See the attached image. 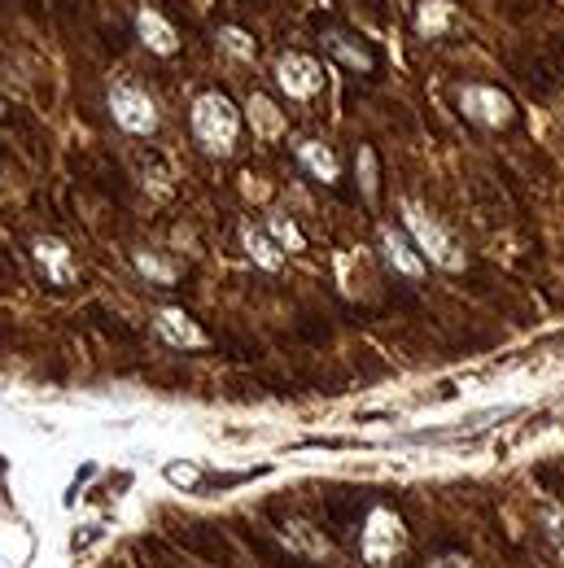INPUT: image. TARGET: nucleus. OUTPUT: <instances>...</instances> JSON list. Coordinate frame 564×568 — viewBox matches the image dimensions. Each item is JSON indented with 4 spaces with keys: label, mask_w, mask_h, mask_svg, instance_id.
<instances>
[{
    "label": "nucleus",
    "mask_w": 564,
    "mask_h": 568,
    "mask_svg": "<svg viewBox=\"0 0 564 568\" xmlns=\"http://www.w3.org/2000/svg\"><path fill=\"white\" fill-rule=\"evenodd\" d=\"M236 132H241V114L232 110V101L223 92L198 97V105H193V136L207 144L211 153H232Z\"/></svg>",
    "instance_id": "obj_1"
},
{
    "label": "nucleus",
    "mask_w": 564,
    "mask_h": 568,
    "mask_svg": "<svg viewBox=\"0 0 564 568\" xmlns=\"http://www.w3.org/2000/svg\"><path fill=\"white\" fill-rule=\"evenodd\" d=\"M403 547H407V534H403V520L394 516V511H385V507H376L372 516H367V529H363V538H359V551H363V560L372 568H385L394 556H403Z\"/></svg>",
    "instance_id": "obj_2"
},
{
    "label": "nucleus",
    "mask_w": 564,
    "mask_h": 568,
    "mask_svg": "<svg viewBox=\"0 0 564 568\" xmlns=\"http://www.w3.org/2000/svg\"><path fill=\"white\" fill-rule=\"evenodd\" d=\"M407 227H412V236H416V245H421L424 254L437 263V267H460L464 263V254L455 250V241L446 236V227L437 223V219H429L421 206H407Z\"/></svg>",
    "instance_id": "obj_3"
},
{
    "label": "nucleus",
    "mask_w": 564,
    "mask_h": 568,
    "mask_svg": "<svg viewBox=\"0 0 564 568\" xmlns=\"http://www.w3.org/2000/svg\"><path fill=\"white\" fill-rule=\"evenodd\" d=\"M460 105H464L469 119H477V123H486V128H507V123H512V97L491 88V83H469V88H460Z\"/></svg>",
    "instance_id": "obj_4"
},
{
    "label": "nucleus",
    "mask_w": 564,
    "mask_h": 568,
    "mask_svg": "<svg viewBox=\"0 0 564 568\" xmlns=\"http://www.w3.org/2000/svg\"><path fill=\"white\" fill-rule=\"evenodd\" d=\"M110 110H114V123H119L123 132H137V136L153 132V123H158L149 92H141L137 83H119V88L110 92Z\"/></svg>",
    "instance_id": "obj_5"
},
{
    "label": "nucleus",
    "mask_w": 564,
    "mask_h": 568,
    "mask_svg": "<svg viewBox=\"0 0 564 568\" xmlns=\"http://www.w3.org/2000/svg\"><path fill=\"white\" fill-rule=\"evenodd\" d=\"M276 79H281V88L293 97V101H306V97H315V92L324 88L320 62L306 58V53H284L281 67H276Z\"/></svg>",
    "instance_id": "obj_6"
},
{
    "label": "nucleus",
    "mask_w": 564,
    "mask_h": 568,
    "mask_svg": "<svg viewBox=\"0 0 564 568\" xmlns=\"http://www.w3.org/2000/svg\"><path fill=\"white\" fill-rule=\"evenodd\" d=\"M381 250H385V258H390V267H394L399 276H407V281H421L424 276V258L407 245V236L381 232Z\"/></svg>",
    "instance_id": "obj_7"
},
{
    "label": "nucleus",
    "mask_w": 564,
    "mask_h": 568,
    "mask_svg": "<svg viewBox=\"0 0 564 568\" xmlns=\"http://www.w3.org/2000/svg\"><path fill=\"white\" fill-rule=\"evenodd\" d=\"M137 27H141L144 44H149L153 53H175V27H171L158 9H149V4H144L141 13H137Z\"/></svg>",
    "instance_id": "obj_8"
},
{
    "label": "nucleus",
    "mask_w": 564,
    "mask_h": 568,
    "mask_svg": "<svg viewBox=\"0 0 564 568\" xmlns=\"http://www.w3.org/2000/svg\"><path fill=\"white\" fill-rule=\"evenodd\" d=\"M158 333H162L171 346H202V342H207L202 328H198L184 311H162V315H158Z\"/></svg>",
    "instance_id": "obj_9"
},
{
    "label": "nucleus",
    "mask_w": 564,
    "mask_h": 568,
    "mask_svg": "<svg viewBox=\"0 0 564 568\" xmlns=\"http://www.w3.org/2000/svg\"><path fill=\"white\" fill-rule=\"evenodd\" d=\"M36 258H40V267H49V276L58 284L71 281V250L62 241H40L36 245Z\"/></svg>",
    "instance_id": "obj_10"
},
{
    "label": "nucleus",
    "mask_w": 564,
    "mask_h": 568,
    "mask_svg": "<svg viewBox=\"0 0 564 568\" xmlns=\"http://www.w3.org/2000/svg\"><path fill=\"white\" fill-rule=\"evenodd\" d=\"M451 13H455V4H451V0H421L416 27H421L424 36H442V31L451 27Z\"/></svg>",
    "instance_id": "obj_11"
},
{
    "label": "nucleus",
    "mask_w": 564,
    "mask_h": 568,
    "mask_svg": "<svg viewBox=\"0 0 564 568\" xmlns=\"http://www.w3.org/2000/svg\"><path fill=\"white\" fill-rule=\"evenodd\" d=\"M351 40L354 36H342V31H338V36H329V49H333L346 67H354V71H372V67H376V58H372L363 44H351Z\"/></svg>",
    "instance_id": "obj_12"
},
{
    "label": "nucleus",
    "mask_w": 564,
    "mask_h": 568,
    "mask_svg": "<svg viewBox=\"0 0 564 568\" xmlns=\"http://www.w3.org/2000/svg\"><path fill=\"white\" fill-rule=\"evenodd\" d=\"M298 158H302L320 180H338V158H333L324 144H315V141L298 144Z\"/></svg>",
    "instance_id": "obj_13"
},
{
    "label": "nucleus",
    "mask_w": 564,
    "mask_h": 568,
    "mask_svg": "<svg viewBox=\"0 0 564 568\" xmlns=\"http://www.w3.org/2000/svg\"><path fill=\"white\" fill-rule=\"evenodd\" d=\"M245 245H250V258H259L263 267H281V245H272V236H268V227H259V232H250L245 236Z\"/></svg>",
    "instance_id": "obj_14"
},
{
    "label": "nucleus",
    "mask_w": 564,
    "mask_h": 568,
    "mask_svg": "<svg viewBox=\"0 0 564 568\" xmlns=\"http://www.w3.org/2000/svg\"><path fill=\"white\" fill-rule=\"evenodd\" d=\"M137 267H141V276H149V281L158 284H175V263H167V258H153V254H137Z\"/></svg>",
    "instance_id": "obj_15"
},
{
    "label": "nucleus",
    "mask_w": 564,
    "mask_h": 568,
    "mask_svg": "<svg viewBox=\"0 0 564 568\" xmlns=\"http://www.w3.org/2000/svg\"><path fill=\"white\" fill-rule=\"evenodd\" d=\"M268 232L281 241V250H289V254H293V250H302V232H298L284 214H272V219H268Z\"/></svg>",
    "instance_id": "obj_16"
},
{
    "label": "nucleus",
    "mask_w": 564,
    "mask_h": 568,
    "mask_svg": "<svg viewBox=\"0 0 564 568\" xmlns=\"http://www.w3.org/2000/svg\"><path fill=\"white\" fill-rule=\"evenodd\" d=\"M359 166H363V193L372 197L376 193V158H372V149H359Z\"/></svg>",
    "instance_id": "obj_17"
},
{
    "label": "nucleus",
    "mask_w": 564,
    "mask_h": 568,
    "mask_svg": "<svg viewBox=\"0 0 564 568\" xmlns=\"http://www.w3.org/2000/svg\"><path fill=\"white\" fill-rule=\"evenodd\" d=\"M223 40H228V49H232V53H241V58L250 53V40H245L236 27H228V31H223Z\"/></svg>",
    "instance_id": "obj_18"
},
{
    "label": "nucleus",
    "mask_w": 564,
    "mask_h": 568,
    "mask_svg": "<svg viewBox=\"0 0 564 568\" xmlns=\"http://www.w3.org/2000/svg\"><path fill=\"white\" fill-rule=\"evenodd\" d=\"M167 477H171L175 486H193V481H198V473H193L189 464H184V468H180V464H175V468H167Z\"/></svg>",
    "instance_id": "obj_19"
},
{
    "label": "nucleus",
    "mask_w": 564,
    "mask_h": 568,
    "mask_svg": "<svg viewBox=\"0 0 564 568\" xmlns=\"http://www.w3.org/2000/svg\"><path fill=\"white\" fill-rule=\"evenodd\" d=\"M429 568H473V565H469L464 556H442V560H433Z\"/></svg>",
    "instance_id": "obj_20"
}]
</instances>
